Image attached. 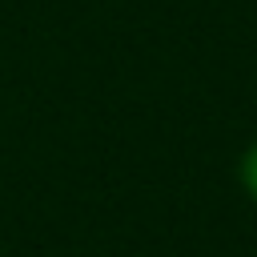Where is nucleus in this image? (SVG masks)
I'll return each mask as SVG.
<instances>
[{
	"mask_svg": "<svg viewBox=\"0 0 257 257\" xmlns=\"http://www.w3.org/2000/svg\"><path fill=\"white\" fill-rule=\"evenodd\" d=\"M237 177H241V185H245V193L257 201V141L241 153V165H237Z\"/></svg>",
	"mask_w": 257,
	"mask_h": 257,
	"instance_id": "obj_1",
	"label": "nucleus"
}]
</instances>
